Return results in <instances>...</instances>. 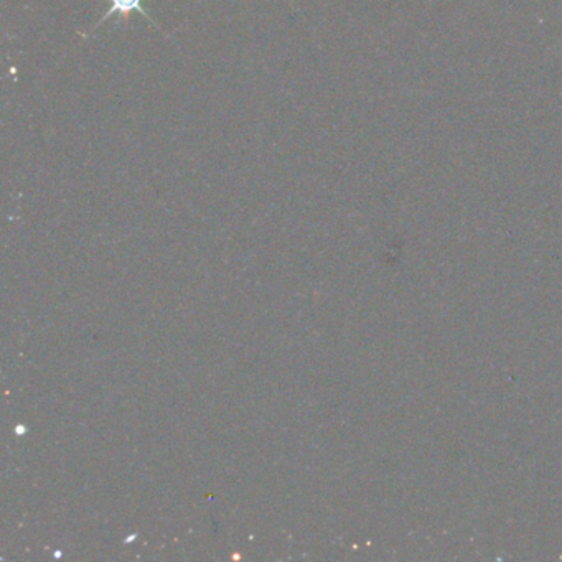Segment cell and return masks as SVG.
Instances as JSON below:
<instances>
[{"label":"cell","mask_w":562,"mask_h":562,"mask_svg":"<svg viewBox=\"0 0 562 562\" xmlns=\"http://www.w3.org/2000/svg\"><path fill=\"white\" fill-rule=\"evenodd\" d=\"M133 12H139L143 18H146L147 21H150L154 24L149 12L144 9V0H111L110 11L104 12L103 18H101V21L97 24V29L100 27V25H103L104 22L110 21L114 15H121L123 21L127 22L130 21V15L133 14Z\"/></svg>","instance_id":"cell-1"}]
</instances>
